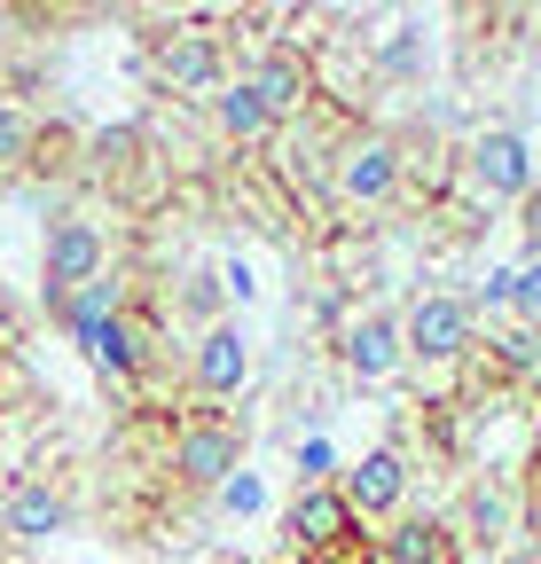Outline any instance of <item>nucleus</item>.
Masks as SVG:
<instances>
[{
    "mask_svg": "<svg viewBox=\"0 0 541 564\" xmlns=\"http://www.w3.org/2000/svg\"><path fill=\"white\" fill-rule=\"evenodd\" d=\"M188 384L205 392V400H236L251 384V337L236 322H213V329H196L188 345Z\"/></svg>",
    "mask_w": 541,
    "mask_h": 564,
    "instance_id": "10",
    "label": "nucleus"
},
{
    "mask_svg": "<svg viewBox=\"0 0 541 564\" xmlns=\"http://www.w3.org/2000/svg\"><path fill=\"white\" fill-rule=\"evenodd\" d=\"M244 79H251V95L267 102V118H275V126H291L306 102H314V55H299V47H259L251 55V70H244Z\"/></svg>",
    "mask_w": 541,
    "mask_h": 564,
    "instance_id": "11",
    "label": "nucleus"
},
{
    "mask_svg": "<svg viewBox=\"0 0 541 564\" xmlns=\"http://www.w3.org/2000/svg\"><path fill=\"white\" fill-rule=\"evenodd\" d=\"M95 274H110V243H102V228L87 220V212H55L47 236H40V306L63 322V306H72Z\"/></svg>",
    "mask_w": 541,
    "mask_h": 564,
    "instance_id": "1",
    "label": "nucleus"
},
{
    "mask_svg": "<svg viewBox=\"0 0 541 564\" xmlns=\"http://www.w3.org/2000/svg\"><path fill=\"white\" fill-rule=\"evenodd\" d=\"M463 518H470V541H502V533H510V502H502V494H487V486H470Z\"/></svg>",
    "mask_w": 541,
    "mask_h": 564,
    "instance_id": "18",
    "label": "nucleus"
},
{
    "mask_svg": "<svg viewBox=\"0 0 541 564\" xmlns=\"http://www.w3.org/2000/svg\"><path fill=\"white\" fill-rule=\"evenodd\" d=\"M72 525V494L47 486V478H17L9 494H0V533L9 541H47Z\"/></svg>",
    "mask_w": 541,
    "mask_h": 564,
    "instance_id": "13",
    "label": "nucleus"
},
{
    "mask_svg": "<svg viewBox=\"0 0 541 564\" xmlns=\"http://www.w3.org/2000/svg\"><path fill=\"white\" fill-rule=\"evenodd\" d=\"M533 463H541V415H533Z\"/></svg>",
    "mask_w": 541,
    "mask_h": 564,
    "instance_id": "26",
    "label": "nucleus"
},
{
    "mask_svg": "<svg viewBox=\"0 0 541 564\" xmlns=\"http://www.w3.org/2000/svg\"><path fill=\"white\" fill-rule=\"evenodd\" d=\"M150 79L165 95H220L228 87V47L196 24H173V32H150Z\"/></svg>",
    "mask_w": 541,
    "mask_h": 564,
    "instance_id": "4",
    "label": "nucleus"
},
{
    "mask_svg": "<svg viewBox=\"0 0 541 564\" xmlns=\"http://www.w3.org/2000/svg\"><path fill=\"white\" fill-rule=\"evenodd\" d=\"M470 181H479V196L495 204H526L533 196V150H526V133L518 126H487V133H470Z\"/></svg>",
    "mask_w": 541,
    "mask_h": 564,
    "instance_id": "9",
    "label": "nucleus"
},
{
    "mask_svg": "<svg viewBox=\"0 0 541 564\" xmlns=\"http://www.w3.org/2000/svg\"><path fill=\"white\" fill-rule=\"evenodd\" d=\"M495 361H502L510 377H533V361H541V329H510V337H495Z\"/></svg>",
    "mask_w": 541,
    "mask_h": 564,
    "instance_id": "22",
    "label": "nucleus"
},
{
    "mask_svg": "<svg viewBox=\"0 0 541 564\" xmlns=\"http://www.w3.org/2000/svg\"><path fill=\"white\" fill-rule=\"evenodd\" d=\"M17 392V345H9V322H0V400Z\"/></svg>",
    "mask_w": 541,
    "mask_h": 564,
    "instance_id": "25",
    "label": "nucleus"
},
{
    "mask_svg": "<svg viewBox=\"0 0 541 564\" xmlns=\"http://www.w3.org/2000/svg\"><path fill=\"white\" fill-rule=\"evenodd\" d=\"M337 361H346L354 384H385V377H400V361H409V345H400V322H392V314H346V329H337Z\"/></svg>",
    "mask_w": 541,
    "mask_h": 564,
    "instance_id": "12",
    "label": "nucleus"
},
{
    "mask_svg": "<svg viewBox=\"0 0 541 564\" xmlns=\"http://www.w3.org/2000/svg\"><path fill=\"white\" fill-rule=\"evenodd\" d=\"M126 306H133V299H126V282H118V274H95L87 291L63 306V329L79 337V329H95V322H110V314H126Z\"/></svg>",
    "mask_w": 541,
    "mask_h": 564,
    "instance_id": "16",
    "label": "nucleus"
},
{
    "mask_svg": "<svg viewBox=\"0 0 541 564\" xmlns=\"http://www.w3.org/2000/svg\"><path fill=\"white\" fill-rule=\"evenodd\" d=\"M259 502H267V486H259L251 470H236V478L220 486V510H228V518H259Z\"/></svg>",
    "mask_w": 541,
    "mask_h": 564,
    "instance_id": "23",
    "label": "nucleus"
},
{
    "mask_svg": "<svg viewBox=\"0 0 541 564\" xmlns=\"http://www.w3.org/2000/svg\"><path fill=\"white\" fill-rule=\"evenodd\" d=\"M400 173H409L400 141H392V133H377V126H361V133L346 141V150H337L329 188L346 196V204H392V196H400Z\"/></svg>",
    "mask_w": 541,
    "mask_h": 564,
    "instance_id": "6",
    "label": "nucleus"
},
{
    "mask_svg": "<svg viewBox=\"0 0 541 564\" xmlns=\"http://www.w3.org/2000/svg\"><path fill=\"white\" fill-rule=\"evenodd\" d=\"M24 158H32V118H24L9 95H0V181H17Z\"/></svg>",
    "mask_w": 541,
    "mask_h": 564,
    "instance_id": "17",
    "label": "nucleus"
},
{
    "mask_svg": "<svg viewBox=\"0 0 541 564\" xmlns=\"http://www.w3.org/2000/svg\"><path fill=\"white\" fill-rule=\"evenodd\" d=\"M213 126H220L228 141H267V133H275V118H267V102L251 95V79H228V87L213 95Z\"/></svg>",
    "mask_w": 541,
    "mask_h": 564,
    "instance_id": "15",
    "label": "nucleus"
},
{
    "mask_svg": "<svg viewBox=\"0 0 541 564\" xmlns=\"http://www.w3.org/2000/svg\"><path fill=\"white\" fill-rule=\"evenodd\" d=\"M361 541V518L346 510V494L337 486H299L291 494V510H283V549L299 564H337Z\"/></svg>",
    "mask_w": 541,
    "mask_h": 564,
    "instance_id": "3",
    "label": "nucleus"
},
{
    "mask_svg": "<svg viewBox=\"0 0 541 564\" xmlns=\"http://www.w3.org/2000/svg\"><path fill=\"white\" fill-rule=\"evenodd\" d=\"M337 494H346V510L361 518V525H392L400 518V502H409V455L400 447H369L361 463H346L337 470Z\"/></svg>",
    "mask_w": 541,
    "mask_h": 564,
    "instance_id": "8",
    "label": "nucleus"
},
{
    "mask_svg": "<svg viewBox=\"0 0 541 564\" xmlns=\"http://www.w3.org/2000/svg\"><path fill=\"white\" fill-rule=\"evenodd\" d=\"M150 345H158V322L150 314H110V322H95V329H79V352H87V369L102 377V384H118V392H133L142 384V369H150Z\"/></svg>",
    "mask_w": 541,
    "mask_h": 564,
    "instance_id": "7",
    "label": "nucleus"
},
{
    "mask_svg": "<svg viewBox=\"0 0 541 564\" xmlns=\"http://www.w3.org/2000/svg\"><path fill=\"white\" fill-rule=\"evenodd\" d=\"M236 470H244V423H236V415L196 408V415L173 423V478H181V486L220 494Z\"/></svg>",
    "mask_w": 541,
    "mask_h": 564,
    "instance_id": "2",
    "label": "nucleus"
},
{
    "mask_svg": "<svg viewBox=\"0 0 541 564\" xmlns=\"http://www.w3.org/2000/svg\"><path fill=\"white\" fill-rule=\"evenodd\" d=\"M400 345H409V361H463L479 345V306L455 291H416V306L400 314Z\"/></svg>",
    "mask_w": 541,
    "mask_h": 564,
    "instance_id": "5",
    "label": "nucleus"
},
{
    "mask_svg": "<svg viewBox=\"0 0 541 564\" xmlns=\"http://www.w3.org/2000/svg\"><path fill=\"white\" fill-rule=\"evenodd\" d=\"M510 314H518L526 329H541V251H533L526 267H510Z\"/></svg>",
    "mask_w": 541,
    "mask_h": 564,
    "instance_id": "20",
    "label": "nucleus"
},
{
    "mask_svg": "<svg viewBox=\"0 0 541 564\" xmlns=\"http://www.w3.org/2000/svg\"><path fill=\"white\" fill-rule=\"evenodd\" d=\"M416 63H424V32H409V24L377 47V70H385V79H416Z\"/></svg>",
    "mask_w": 541,
    "mask_h": 564,
    "instance_id": "19",
    "label": "nucleus"
},
{
    "mask_svg": "<svg viewBox=\"0 0 541 564\" xmlns=\"http://www.w3.org/2000/svg\"><path fill=\"white\" fill-rule=\"evenodd\" d=\"M299 486H337V447H329L322 432L299 440Z\"/></svg>",
    "mask_w": 541,
    "mask_h": 564,
    "instance_id": "21",
    "label": "nucleus"
},
{
    "mask_svg": "<svg viewBox=\"0 0 541 564\" xmlns=\"http://www.w3.org/2000/svg\"><path fill=\"white\" fill-rule=\"evenodd\" d=\"M377 564H455V525L447 518H392L377 533Z\"/></svg>",
    "mask_w": 541,
    "mask_h": 564,
    "instance_id": "14",
    "label": "nucleus"
},
{
    "mask_svg": "<svg viewBox=\"0 0 541 564\" xmlns=\"http://www.w3.org/2000/svg\"><path fill=\"white\" fill-rule=\"evenodd\" d=\"M181 306H188L196 322L213 329V322H220V282H213V274H188V291H181Z\"/></svg>",
    "mask_w": 541,
    "mask_h": 564,
    "instance_id": "24",
    "label": "nucleus"
}]
</instances>
